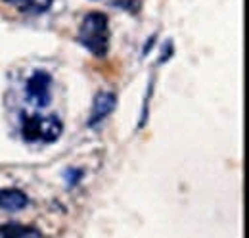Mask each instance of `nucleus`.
I'll return each instance as SVG.
<instances>
[{
	"label": "nucleus",
	"instance_id": "nucleus-7",
	"mask_svg": "<svg viewBox=\"0 0 249 238\" xmlns=\"http://www.w3.org/2000/svg\"><path fill=\"white\" fill-rule=\"evenodd\" d=\"M0 235L2 237H40V229H35V227H23V225H18V223H6L0 227Z\"/></svg>",
	"mask_w": 249,
	"mask_h": 238
},
{
	"label": "nucleus",
	"instance_id": "nucleus-5",
	"mask_svg": "<svg viewBox=\"0 0 249 238\" xmlns=\"http://www.w3.org/2000/svg\"><path fill=\"white\" fill-rule=\"evenodd\" d=\"M29 198L25 196V192L18 190V188H2L0 190V209L4 211H19V209L27 208Z\"/></svg>",
	"mask_w": 249,
	"mask_h": 238
},
{
	"label": "nucleus",
	"instance_id": "nucleus-6",
	"mask_svg": "<svg viewBox=\"0 0 249 238\" xmlns=\"http://www.w3.org/2000/svg\"><path fill=\"white\" fill-rule=\"evenodd\" d=\"M23 14H42L52 6V0H4Z\"/></svg>",
	"mask_w": 249,
	"mask_h": 238
},
{
	"label": "nucleus",
	"instance_id": "nucleus-3",
	"mask_svg": "<svg viewBox=\"0 0 249 238\" xmlns=\"http://www.w3.org/2000/svg\"><path fill=\"white\" fill-rule=\"evenodd\" d=\"M50 85H52V77L46 71L33 73L25 85L27 96L33 104H36L38 108H46L50 104Z\"/></svg>",
	"mask_w": 249,
	"mask_h": 238
},
{
	"label": "nucleus",
	"instance_id": "nucleus-4",
	"mask_svg": "<svg viewBox=\"0 0 249 238\" xmlns=\"http://www.w3.org/2000/svg\"><path fill=\"white\" fill-rule=\"evenodd\" d=\"M117 104V98L113 92H100L96 94L92 104V112H90V118H89V127H94L96 123H100L102 119H106L115 108Z\"/></svg>",
	"mask_w": 249,
	"mask_h": 238
},
{
	"label": "nucleus",
	"instance_id": "nucleus-8",
	"mask_svg": "<svg viewBox=\"0 0 249 238\" xmlns=\"http://www.w3.org/2000/svg\"><path fill=\"white\" fill-rule=\"evenodd\" d=\"M154 42H156V35H154V37H150V42H146V46H144V54H148V52H150V48L154 46Z\"/></svg>",
	"mask_w": 249,
	"mask_h": 238
},
{
	"label": "nucleus",
	"instance_id": "nucleus-2",
	"mask_svg": "<svg viewBox=\"0 0 249 238\" xmlns=\"http://www.w3.org/2000/svg\"><path fill=\"white\" fill-rule=\"evenodd\" d=\"M62 131V121L56 116H36V114H33V116L23 118V123H21V137L27 142H36V140L54 142V140L60 139Z\"/></svg>",
	"mask_w": 249,
	"mask_h": 238
},
{
	"label": "nucleus",
	"instance_id": "nucleus-1",
	"mask_svg": "<svg viewBox=\"0 0 249 238\" xmlns=\"http://www.w3.org/2000/svg\"><path fill=\"white\" fill-rule=\"evenodd\" d=\"M79 42L96 58H104L109 46V27L107 16L102 12H90L85 16L81 29H79Z\"/></svg>",
	"mask_w": 249,
	"mask_h": 238
}]
</instances>
